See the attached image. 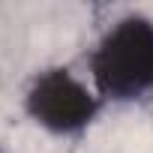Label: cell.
I'll list each match as a JSON object with an SVG mask.
<instances>
[{
  "mask_svg": "<svg viewBox=\"0 0 153 153\" xmlns=\"http://www.w3.org/2000/svg\"><path fill=\"white\" fill-rule=\"evenodd\" d=\"M90 72L102 99L129 102L153 90V21L120 18L93 48Z\"/></svg>",
  "mask_w": 153,
  "mask_h": 153,
  "instance_id": "cell-1",
  "label": "cell"
},
{
  "mask_svg": "<svg viewBox=\"0 0 153 153\" xmlns=\"http://www.w3.org/2000/svg\"><path fill=\"white\" fill-rule=\"evenodd\" d=\"M24 108L48 132L75 135L96 120V114L102 108V96L87 90L69 69L54 66V69H42L30 81Z\"/></svg>",
  "mask_w": 153,
  "mask_h": 153,
  "instance_id": "cell-2",
  "label": "cell"
}]
</instances>
